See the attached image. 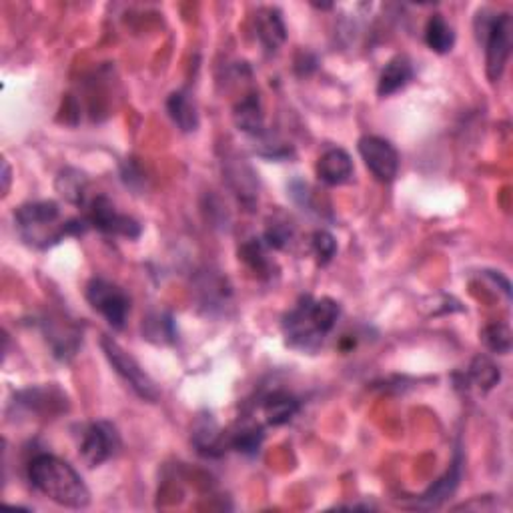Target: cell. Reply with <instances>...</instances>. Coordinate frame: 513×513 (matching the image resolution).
Masks as SVG:
<instances>
[{
  "mask_svg": "<svg viewBox=\"0 0 513 513\" xmlns=\"http://www.w3.org/2000/svg\"><path fill=\"white\" fill-rule=\"evenodd\" d=\"M233 119H235L237 129L243 133L253 134V137H261L265 133V115L255 95H249L237 103Z\"/></svg>",
  "mask_w": 513,
  "mask_h": 513,
  "instance_id": "ac0fdd59",
  "label": "cell"
},
{
  "mask_svg": "<svg viewBox=\"0 0 513 513\" xmlns=\"http://www.w3.org/2000/svg\"><path fill=\"white\" fill-rule=\"evenodd\" d=\"M311 247H313L315 257H317L321 265H327L329 261L337 253V241L327 231L315 233L313 239H311Z\"/></svg>",
  "mask_w": 513,
  "mask_h": 513,
  "instance_id": "484cf974",
  "label": "cell"
},
{
  "mask_svg": "<svg viewBox=\"0 0 513 513\" xmlns=\"http://www.w3.org/2000/svg\"><path fill=\"white\" fill-rule=\"evenodd\" d=\"M142 333L149 341H157V344H173L177 339L173 317L165 313H155L142 321Z\"/></svg>",
  "mask_w": 513,
  "mask_h": 513,
  "instance_id": "44dd1931",
  "label": "cell"
},
{
  "mask_svg": "<svg viewBox=\"0 0 513 513\" xmlns=\"http://www.w3.org/2000/svg\"><path fill=\"white\" fill-rule=\"evenodd\" d=\"M477 39L485 44V69L491 83H498L511 55V16H477Z\"/></svg>",
  "mask_w": 513,
  "mask_h": 513,
  "instance_id": "277c9868",
  "label": "cell"
},
{
  "mask_svg": "<svg viewBox=\"0 0 513 513\" xmlns=\"http://www.w3.org/2000/svg\"><path fill=\"white\" fill-rule=\"evenodd\" d=\"M265 241H261V239H251L249 243H245L241 249V257L245 263L253 269V271H259V273H263L267 271V267H269V259L265 255Z\"/></svg>",
  "mask_w": 513,
  "mask_h": 513,
  "instance_id": "d4e9b609",
  "label": "cell"
},
{
  "mask_svg": "<svg viewBox=\"0 0 513 513\" xmlns=\"http://www.w3.org/2000/svg\"><path fill=\"white\" fill-rule=\"evenodd\" d=\"M459 480H462V457H455V462L449 467V472L441 477L439 481H435V485L421 495L417 499V508H439L449 495H453V491L457 490Z\"/></svg>",
  "mask_w": 513,
  "mask_h": 513,
  "instance_id": "9a60e30c",
  "label": "cell"
},
{
  "mask_svg": "<svg viewBox=\"0 0 513 513\" xmlns=\"http://www.w3.org/2000/svg\"><path fill=\"white\" fill-rule=\"evenodd\" d=\"M353 160L344 149H329L323 152L317 163V177L325 185L339 187L351 181L353 177Z\"/></svg>",
  "mask_w": 513,
  "mask_h": 513,
  "instance_id": "8fae6325",
  "label": "cell"
},
{
  "mask_svg": "<svg viewBox=\"0 0 513 513\" xmlns=\"http://www.w3.org/2000/svg\"><path fill=\"white\" fill-rule=\"evenodd\" d=\"M14 224L26 245L37 249H47L69 237V221H60V209L55 201H34L19 206Z\"/></svg>",
  "mask_w": 513,
  "mask_h": 513,
  "instance_id": "3957f363",
  "label": "cell"
},
{
  "mask_svg": "<svg viewBox=\"0 0 513 513\" xmlns=\"http://www.w3.org/2000/svg\"><path fill=\"white\" fill-rule=\"evenodd\" d=\"M261 408H263L269 426H285V423L293 421V417L299 413L301 403L297 401V398H293L291 393L273 391L265 395Z\"/></svg>",
  "mask_w": 513,
  "mask_h": 513,
  "instance_id": "5bb4252c",
  "label": "cell"
},
{
  "mask_svg": "<svg viewBox=\"0 0 513 513\" xmlns=\"http://www.w3.org/2000/svg\"><path fill=\"white\" fill-rule=\"evenodd\" d=\"M255 29L267 52H277L287 41V26L277 8H261L255 16Z\"/></svg>",
  "mask_w": 513,
  "mask_h": 513,
  "instance_id": "7c38bea8",
  "label": "cell"
},
{
  "mask_svg": "<svg viewBox=\"0 0 513 513\" xmlns=\"http://www.w3.org/2000/svg\"><path fill=\"white\" fill-rule=\"evenodd\" d=\"M499 369L488 357H477L470 367V380L483 391H490L491 387L499 383Z\"/></svg>",
  "mask_w": 513,
  "mask_h": 513,
  "instance_id": "7402d4cb",
  "label": "cell"
},
{
  "mask_svg": "<svg viewBox=\"0 0 513 513\" xmlns=\"http://www.w3.org/2000/svg\"><path fill=\"white\" fill-rule=\"evenodd\" d=\"M87 185V177L77 169H65L57 179V191L65 197V201L73 205L85 203Z\"/></svg>",
  "mask_w": 513,
  "mask_h": 513,
  "instance_id": "ffe728a7",
  "label": "cell"
},
{
  "mask_svg": "<svg viewBox=\"0 0 513 513\" xmlns=\"http://www.w3.org/2000/svg\"><path fill=\"white\" fill-rule=\"evenodd\" d=\"M339 315V303L329 299V297H321V299L303 297L283 317V335L287 345L305 351V353H313L335 327Z\"/></svg>",
  "mask_w": 513,
  "mask_h": 513,
  "instance_id": "6da1fadb",
  "label": "cell"
},
{
  "mask_svg": "<svg viewBox=\"0 0 513 513\" xmlns=\"http://www.w3.org/2000/svg\"><path fill=\"white\" fill-rule=\"evenodd\" d=\"M26 473H29L32 488L59 506L83 509L91 503V491L85 485L83 477L73 465L62 462L57 455L41 453L32 457Z\"/></svg>",
  "mask_w": 513,
  "mask_h": 513,
  "instance_id": "7a4b0ae2",
  "label": "cell"
},
{
  "mask_svg": "<svg viewBox=\"0 0 513 513\" xmlns=\"http://www.w3.org/2000/svg\"><path fill=\"white\" fill-rule=\"evenodd\" d=\"M293 237V227L289 223H273L269 224L265 233V245L273 249H283Z\"/></svg>",
  "mask_w": 513,
  "mask_h": 513,
  "instance_id": "4316f807",
  "label": "cell"
},
{
  "mask_svg": "<svg viewBox=\"0 0 513 513\" xmlns=\"http://www.w3.org/2000/svg\"><path fill=\"white\" fill-rule=\"evenodd\" d=\"M44 333H47V341L52 347V355L60 362H69L73 359L78 351L80 345V333L70 327V325H62L60 321H47L44 323Z\"/></svg>",
  "mask_w": 513,
  "mask_h": 513,
  "instance_id": "4fadbf2b",
  "label": "cell"
},
{
  "mask_svg": "<svg viewBox=\"0 0 513 513\" xmlns=\"http://www.w3.org/2000/svg\"><path fill=\"white\" fill-rule=\"evenodd\" d=\"M119 445L121 439L115 426H111L109 421H96L85 429L78 453L88 467H98L115 455Z\"/></svg>",
  "mask_w": 513,
  "mask_h": 513,
  "instance_id": "9c48e42d",
  "label": "cell"
},
{
  "mask_svg": "<svg viewBox=\"0 0 513 513\" xmlns=\"http://www.w3.org/2000/svg\"><path fill=\"white\" fill-rule=\"evenodd\" d=\"M481 339L485 347L493 353H499V355H506L509 353L511 349V333L508 325H501V323H493V325H488L481 333Z\"/></svg>",
  "mask_w": 513,
  "mask_h": 513,
  "instance_id": "cb8c5ba5",
  "label": "cell"
},
{
  "mask_svg": "<svg viewBox=\"0 0 513 513\" xmlns=\"http://www.w3.org/2000/svg\"><path fill=\"white\" fill-rule=\"evenodd\" d=\"M87 301L91 307L101 313L113 329H123L131 313V299L119 285L106 279L95 277L87 285Z\"/></svg>",
  "mask_w": 513,
  "mask_h": 513,
  "instance_id": "8992f818",
  "label": "cell"
},
{
  "mask_svg": "<svg viewBox=\"0 0 513 513\" xmlns=\"http://www.w3.org/2000/svg\"><path fill=\"white\" fill-rule=\"evenodd\" d=\"M359 155L365 160L367 169L371 175L381 183H391L399 173V152L389 141L375 134H367V137L359 139Z\"/></svg>",
  "mask_w": 513,
  "mask_h": 513,
  "instance_id": "52a82bcc",
  "label": "cell"
},
{
  "mask_svg": "<svg viewBox=\"0 0 513 513\" xmlns=\"http://www.w3.org/2000/svg\"><path fill=\"white\" fill-rule=\"evenodd\" d=\"M426 42L431 50L437 52V55H447V52L453 49L455 32L452 29V24L444 19V14H434L427 21Z\"/></svg>",
  "mask_w": 513,
  "mask_h": 513,
  "instance_id": "d6986e66",
  "label": "cell"
},
{
  "mask_svg": "<svg viewBox=\"0 0 513 513\" xmlns=\"http://www.w3.org/2000/svg\"><path fill=\"white\" fill-rule=\"evenodd\" d=\"M263 427L259 426H249V427H243L239 429L237 434H233L229 437V444L233 449H237V452L245 453V455H257L261 444H263Z\"/></svg>",
  "mask_w": 513,
  "mask_h": 513,
  "instance_id": "603a6c76",
  "label": "cell"
},
{
  "mask_svg": "<svg viewBox=\"0 0 513 513\" xmlns=\"http://www.w3.org/2000/svg\"><path fill=\"white\" fill-rule=\"evenodd\" d=\"M413 78V67L409 59L395 57L385 65L380 77V85H377V93L381 96H391L401 88L408 87Z\"/></svg>",
  "mask_w": 513,
  "mask_h": 513,
  "instance_id": "2e32d148",
  "label": "cell"
},
{
  "mask_svg": "<svg viewBox=\"0 0 513 513\" xmlns=\"http://www.w3.org/2000/svg\"><path fill=\"white\" fill-rule=\"evenodd\" d=\"M101 347H103V353L106 357V362L111 363V367L115 369L116 375H121L123 381L127 383L142 401H149V403L159 401L160 393H159L157 383L152 381L151 377L145 373V369L137 363V359L129 355L127 351H124L109 335H103Z\"/></svg>",
  "mask_w": 513,
  "mask_h": 513,
  "instance_id": "5b68a950",
  "label": "cell"
},
{
  "mask_svg": "<svg viewBox=\"0 0 513 513\" xmlns=\"http://www.w3.org/2000/svg\"><path fill=\"white\" fill-rule=\"evenodd\" d=\"M167 111L181 133H195L199 129V113H197V106L188 93L177 91L170 95L167 101Z\"/></svg>",
  "mask_w": 513,
  "mask_h": 513,
  "instance_id": "e0dca14e",
  "label": "cell"
},
{
  "mask_svg": "<svg viewBox=\"0 0 513 513\" xmlns=\"http://www.w3.org/2000/svg\"><path fill=\"white\" fill-rule=\"evenodd\" d=\"M193 445L205 457H219L227 452V447H231L229 437L223 434L217 421L211 416L197 419L193 427Z\"/></svg>",
  "mask_w": 513,
  "mask_h": 513,
  "instance_id": "30bf717a",
  "label": "cell"
},
{
  "mask_svg": "<svg viewBox=\"0 0 513 513\" xmlns=\"http://www.w3.org/2000/svg\"><path fill=\"white\" fill-rule=\"evenodd\" d=\"M87 221L91 227L105 233V235L124 237V239L141 237V224L133 217H129V215L116 211V206L103 195L96 197V199L91 203Z\"/></svg>",
  "mask_w": 513,
  "mask_h": 513,
  "instance_id": "ba28073f",
  "label": "cell"
},
{
  "mask_svg": "<svg viewBox=\"0 0 513 513\" xmlns=\"http://www.w3.org/2000/svg\"><path fill=\"white\" fill-rule=\"evenodd\" d=\"M8 185H11V167H8V163L5 160L3 163V193L5 195L8 193Z\"/></svg>",
  "mask_w": 513,
  "mask_h": 513,
  "instance_id": "83f0119b",
  "label": "cell"
}]
</instances>
